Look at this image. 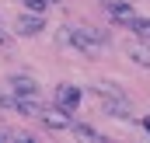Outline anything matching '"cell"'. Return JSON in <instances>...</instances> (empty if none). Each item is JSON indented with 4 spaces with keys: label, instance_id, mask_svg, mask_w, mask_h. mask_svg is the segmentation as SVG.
Here are the masks:
<instances>
[{
    "label": "cell",
    "instance_id": "5b68a950",
    "mask_svg": "<svg viewBox=\"0 0 150 143\" xmlns=\"http://www.w3.org/2000/svg\"><path fill=\"white\" fill-rule=\"evenodd\" d=\"M101 105H105V115H112V119H133L129 98H101Z\"/></svg>",
    "mask_w": 150,
    "mask_h": 143
},
{
    "label": "cell",
    "instance_id": "8992f818",
    "mask_svg": "<svg viewBox=\"0 0 150 143\" xmlns=\"http://www.w3.org/2000/svg\"><path fill=\"white\" fill-rule=\"evenodd\" d=\"M14 108L21 115H38L42 119V105H38V94H14Z\"/></svg>",
    "mask_w": 150,
    "mask_h": 143
},
{
    "label": "cell",
    "instance_id": "30bf717a",
    "mask_svg": "<svg viewBox=\"0 0 150 143\" xmlns=\"http://www.w3.org/2000/svg\"><path fill=\"white\" fill-rule=\"evenodd\" d=\"M94 94H98V98H129V94H126V91H122L119 84H112V80L98 84V87H94Z\"/></svg>",
    "mask_w": 150,
    "mask_h": 143
},
{
    "label": "cell",
    "instance_id": "7a4b0ae2",
    "mask_svg": "<svg viewBox=\"0 0 150 143\" xmlns=\"http://www.w3.org/2000/svg\"><path fill=\"white\" fill-rule=\"evenodd\" d=\"M18 32L21 35H38V32H45V21H42V14H35V11H25V14H18Z\"/></svg>",
    "mask_w": 150,
    "mask_h": 143
},
{
    "label": "cell",
    "instance_id": "52a82bcc",
    "mask_svg": "<svg viewBox=\"0 0 150 143\" xmlns=\"http://www.w3.org/2000/svg\"><path fill=\"white\" fill-rule=\"evenodd\" d=\"M11 91L14 94H38V80L28 77V73H14L11 77Z\"/></svg>",
    "mask_w": 150,
    "mask_h": 143
},
{
    "label": "cell",
    "instance_id": "7c38bea8",
    "mask_svg": "<svg viewBox=\"0 0 150 143\" xmlns=\"http://www.w3.org/2000/svg\"><path fill=\"white\" fill-rule=\"evenodd\" d=\"M70 133H74V136H84V140H101V133H98L94 126H87V122H74Z\"/></svg>",
    "mask_w": 150,
    "mask_h": 143
},
{
    "label": "cell",
    "instance_id": "ba28073f",
    "mask_svg": "<svg viewBox=\"0 0 150 143\" xmlns=\"http://www.w3.org/2000/svg\"><path fill=\"white\" fill-rule=\"evenodd\" d=\"M42 122H45V126H49V129H70V126H74V122H70V119H67V108H52V112H42Z\"/></svg>",
    "mask_w": 150,
    "mask_h": 143
},
{
    "label": "cell",
    "instance_id": "5bb4252c",
    "mask_svg": "<svg viewBox=\"0 0 150 143\" xmlns=\"http://www.w3.org/2000/svg\"><path fill=\"white\" fill-rule=\"evenodd\" d=\"M7 45H11V35H7V32L0 28V49H7Z\"/></svg>",
    "mask_w": 150,
    "mask_h": 143
},
{
    "label": "cell",
    "instance_id": "3957f363",
    "mask_svg": "<svg viewBox=\"0 0 150 143\" xmlns=\"http://www.w3.org/2000/svg\"><path fill=\"white\" fill-rule=\"evenodd\" d=\"M126 52H129V59H133L136 67H143V70H150V38H133Z\"/></svg>",
    "mask_w": 150,
    "mask_h": 143
},
{
    "label": "cell",
    "instance_id": "6da1fadb",
    "mask_svg": "<svg viewBox=\"0 0 150 143\" xmlns=\"http://www.w3.org/2000/svg\"><path fill=\"white\" fill-rule=\"evenodd\" d=\"M67 42H70V45H74L77 52H84V56H101V52H105V45H108V35H105V32H98V28H84V25H80V28H67Z\"/></svg>",
    "mask_w": 150,
    "mask_h": 143
},
{
    "label": "cell",
    "instance_id": "9a60e30c",
    "mask_svg": "<svg viewBox=\"0 0 150 143\" xmlns=\"http://www.w3.org/2000/svg\"><path fill=\"white\" fill-rule=\"evenodd\" d=\"M49 4H63V0H49Z\"/></svg>",
    "mask_w": 150,
    "mask_h": 143
},
{
    "label": "cell",
    "instance_id": "4fadbf2b",
    "mask_svg": "<svg viewBox=\"0 0 150 143\" xmlns=\"http://www.w3.org/2000/svg\"><path fill=\"white\" fill-rule=\"evenodd\" d=\"M21 4H25L28 11H35V14H45V7H52L49 0H21Z\"/></svg>",
    "mask_w": 150,
    "mask_h": 143
},
{
    "label": "cell",
    "instance_id": "8fae6325",
    "mask_svg": "<svg viewBox=\"0 0 150 143\" xmlns=\"http://www.w3.org/2000/svg\"><path fill=\"white\" fill-rule=\"evenodd\" d=\"M129 25V32L136 38H150V18H133V21H126Z\"/></svg>",
    "mask_w": 150,
    "mask_h": 143
},
{
    "label": "cell",
    "instance_id": "277c9868",
    "mask_svg": "<svg viewBox=\"0 0 150 143\" xmlns=\"http://www.w3.org/2000/svg\"><path fill=\"white\" fill-rule=\"evenodd\" d=\"M56 105L67 108V112H74V108L80 105V87H74V84H59V87H56Z\"/></svg>",
    "mask_w": 150,
    "mask_h": 143
},
{
    "label": "cell",
    "instance_id": "9c48e42d",
    "mask_svg": "<svg viewBox=\"0 0 150 143\" xmlns=\"http://www.w3.org/2000/svg\"><path fill=\"white\" fill-rule=\"evenodd\" d=\"M105 11L112 14L115 21H122V25L136 18V14H133V4H122V0H105Z\"/></svg>",
    "mask_w": 150,
    "mask_h": 143
}]
</instances>
